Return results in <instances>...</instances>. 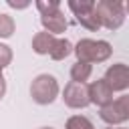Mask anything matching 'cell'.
Segmentation results:
<instances>
[{
	"label": "cell",
	"mask_w": 129,
	"mask_h": 129,
	"mask_svg": "<svg viewBox=\"0 0 129 129\" xmlns=\"http://www.w3.org/2000/svg\"><path fill=\"white\" fill-rule=\"evenodd\" d=\"M14 28H16L14 18H12L10 14L0 12V38H10V36L14 34Z\"/></svg>",
	"instance_id": "13"
},
{
	"label": "cell",
	"mask_w": 129,
	"mask_h": 129,
	"mask_svg": "<svg viewBox=\"0 0 129 129\" xmlns=\"http://www.w3.org/2000/svg\"><path fill=\"white\" fill-rule=\"evenodd\" d=\"M73 52L77 56L79 62H89V64H95V62H105L113 48L107 40H95V38H81L75 46H73Z\"/></svg>",
	"instance_id": "1"
},
{
	"label": "cell",
	"mask_w": 129,
	"mask_h": 129,
	"mask_svg": "<svg viewBox=\"0 0 129 129\" xmlns=\"http://www.w3.org/2000/svg\"><path fill=\"white\" fill-rule=\"evenodd\" d=\"M40 129H54V127H40Z\"/></svg>",
	"instance_id": "22"
},
{
	"label": "cell",
	"mask_w": 129,
	"mask_h": 129,
	"mask_svg": "<svg viewBox=\"0 0 129 129\" xmlns=\"http://www.w3.org/2000/svg\"><path fill=\"white\" fill-rule=\"evenodd\" d=\"M10 62H12V48L8 44H2L0 42V69L8 67Z\"/></svg>",
	"instance_id": "15"
},
{
	"label": "cell",
	"mask_w": 129,
	"mask_h": 129,
	"mask_svg": "<svg viewBox=\"0 0 129 129\" xmlns=\"http://www.w3.org/2000/svg\"><path fill=\"white\" fill-rule=\"evenodd\" d=\"M91 73H93V64H89V62H79L77 60L71 67V79H73V83H85V81H89Z\"/></svg>",
	"instance_id": "11"
},
{
	"label": "cell",
	"mask_w": 129,
	"mask_h": 129,
	"mask_svg": "<svg viewBox=\"0 0 129 129\" xmlns=\"http://www.w3.org/2000/svg\"><path fill=\"white\" fill-rule=\"evenodd\" d=\"M89 99L93 105H99V109H101L113 101V91L103 79H97L89 85Z\"/></svg>",
	"instance_id": "8"
},
{
	"label": "cell",
	"mask_w": 129,
	"mask_h": 129,
	"mask_svg": "<svg viewBox=\"0 0 129 129\" xmlns=\"http://www.w3.org/2000/svg\"><path fill=\"white\" fill-rule=\"evenodd\" d=\"M60 6V2L58 0H36V8H38V12L42 14V12H46V10H52V8H58Z\"/></svg>",
	"instance_id": "16"
},
{
	"label": "cell",
	"mask_w": 129,
	"mask_h": 129,
	"mask_svg": "<svg viewBox=\"0 0 129 129\" xmlns=\"http://www.w3.org/2000/svg\"><path fill=\"white\" fill-rule=\"evenodd\" d=\"M54 40H56V36H52L48 32H36L32 36V50L36 54H50Z\"/></svg>",
	"instance_id": "9"
},
{
	"label": "cell",
	"mask_w": 129,
	"mask_h": 129,
	"mask_svg": "<svg viewBox=\"0 0 129 129\" xmlns=\"http://www.w3.org/2000/svg\"><path fill=\"white\" fill-rule=\"evenodd\" d=\"M113 103H115V107H117V111H119L123 123L129 121V95H121V97H117Z\"/></svg>",
	"instance_id": "14"
},
{
	"label": "cell",
	"mask_w": 129,
	"mask_h": 129,
	"mask_svg": "<svg viewBox=\"0 0 129 129\" xmlns=\"http://www.w3.org/2000/svg\"><path fill=\"white\" fill-rule=\"evenodd\" d=\"M64 129H95V125H93L91 119L85 117V115H73V117L67 119Z\"/></svg>",
	"instance_id": "12"
},
{
	"label": "cell",
	"mask_w": 129,
	"mask_h": 129,
	"mask_svg": "<svg viewBox=\"0 0 129 129\" xmlns=\"http://www.w3.org/2000/svg\"><path fill=\"white\" fill-rule=\"evenodd\" d=\"M69 54H73V44H71V40H67V38H56L48 56H50L52 60H62V58H67Z\"/></svg>",
	"instance_id": "10"
},
{
	"label": "cell",
	"mask_w": 129,
	"mask_h": 129,
	"mask_svg": "<svg viewBox=\"0 0 129 129\" xmlns=\"http://www.w3.org/2000/svg\"><path fill=\"white\" fill-rule=\"evenodd\" d=\"M62 101L71 109H85L87 105H91L89 85L87 83H73V81L67 83L64 91H62Z\"/></svg>",
	"instance_id": "5"
},
{
	"label": "cell",
	"mask_w": 129,
	"mask_h": 129,
	"mask_svg": "<svg viewBox=\"0 0 129 129\" xmlns=\"http://www.w3.org/2000/svg\"><path fill=\"white\" fill-rule=\"evenodd\" d=\"M123 6H125V14H129V2H127V4H123Z\"/></svg>",
	"instance_id": "19"
},
{
	"label": "cell",
	"mask_w": 129,
	"mask_h": 129,
	"mask_svg": "<svg viewBox=\"0 0 129 129\" xmlns=\"http://www.w3.org/2000/svg\"><path fill=\"white\" fill-rule=\"evenodd\" d=\"M105 129H127V127H121L119 125V127H105Z\"/></svg>",
	"instance_id": "20"
},
{
	"label": "cell",
	"mask_w": 129,
	"mask_h": 129,
	"mask_svg": "<svg viewBox=\"0 0 129 129\" xmlns=\"http://www.w3.org/2000/svg\"><path fill=\"white\" fill-rule=\"evenodd\" d=\"M67 4L73 10V14L77 16V20H79L81 26H85L91 32H95V30L101 28L99 16L95 12V0H69Z\"/></svg>",
	"instance_id": "4"
},
{
	"label": "cell",
	"mask_w": 129,
	"mask_h": 129,
	"mask_svg": "<svg viewBox=\"0 0 129 129\" xmlns=\"http://www.w3.org/2000/svg\"><path fill=\"white\" fill-rule=\"evenodd\" d=\"M40 24H42L44 32H48V34H52V36H56V34L64 32V30H67V26H69V22H67L64 14H62L60 6H58V8H52V10L42 12V14H40Z\"/></svg>",
	"instance_id": "7"
},
{
	"label": "cell",
	"mask_w": 129,
	"mask_h": 129,
	"mask_svg": "<svg viewBox=\"0 0 129 129\" xmlns=\"http://www.w3.org/2000/svg\"><path fill=\"white\" fill-rule=\"evenodd\" d=\"M2 79H4V75H2V69H0V81H2Z\"/></svg>",
	"instance_id": "21"
},
{
	"label": "cell",
	"mask_w": 129,
	"mask_h": 129,
	"mask_svg": "<svg viewBox=\"0 0 129 129\" xmlns=\"http://www.w3.org/2000/svg\"><path fill=\"white\" fill-rule=\"evenodd\" d=\"M4 93H6V81L2 79V81H0V99L4 97Z\"/></svg>",
	"instance_id": "18"
},
{
	"label": "cell",
	"mask_w": 129,
	"mask_h": 129,
	"mask_svg": "<svg viewBox=\"0 0 129 129\" xmlns=\"http://www.w3.org/2000/svg\"><path fill=\"white\" fill-rule=\"evenodd\" d=\"M103 81L111 87V91H125L129 89V67L125 62H115L105 71Z\"/></svg>",
	"instance_id": "6"
},
{
	"label": "cell",
	"mask_w": 129,
	"mask_h": 129,
	"mask_svg": "<svg viewBox=\"0 0 129 129\" xmlns=\"http://www.w3.org/2000/svg\"><path fill=\"white\" fill-rule=\"evenodd\" d=\"M58 81L56 77L48 75V73H42V75H36L30 83V97L34 103L38 105H50L56 97H58Z\"/></svg>",
	"instance_id": "3"
},
{
	"label": "cell",
	"mask_w": 129,
	"mask_h": 129,
	"mask_svg": "<svg viewBox=\"0 0 129 129\" xmlns=\"http://www.w3.org/2000/svg\"><path fill=\"white\" fill-rule=\"evenodd\" d=\"M95 12L99 16L101 26H105L107 30H117L123 26L125 22V6L119 0H99L95 2Z\"/></svg>",
	"instance_id": "2"
},
{
	"label": "cell",
	"mask_w": 129,
	"mask_h": 129,
	"mask_svg": "<svg viewBox=\"0 0 129 129\" xmlns=\"http://www.w3.org/2000/svg\"><path fill=\"white\" fill-rule=\"evenodd\" d=\"M6 4L12 8H26L28 6V2H14V0H6Z\"/></svg>",
	"instance_id": "17"
}]
</instances>
